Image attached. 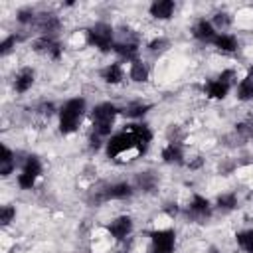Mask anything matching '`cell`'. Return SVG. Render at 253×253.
<instances>
[{
  "mask_svg": "<svg viewBox=\"0 0 253 253\" xmlns=\"http://www.w3.org/2000/svg\"><path fill=\"white\" fill-rule=\"evenodd\" d=\"M148 77H150V69H148V63L142 57L128 63V79L132 83H146Z\"/></svg>",
  "mask_w": 253,
  "mask_h": 253,
  "instance_id": "obj_16",
  "label": "cell"
},
{
  "mask_svg": "<svg viewBox=\"0 0 253 253\" xmlns=\"http://www.w3.org/2000/svg\"><path fill=\"white\" fill-rule=\"evenodd\" d=\"M121 115V107L113 101H101L89 109L91 132L99 134L101 138H109L115 128V121Z\"/></svg>",
  "mask_w": 253,
  "mask_h": 253,
  "instance_id": "obj_2",
  "label": "cell"
},
{
  "mask_svg": "<svg viewBox=\"0 0 253 253\" xmlns=\"http://www.w3.org/2000/svg\"><path fill=\"white\" fill-rule=\"evenodd\" d=\"M42 174H43L42 160L36 154H28L20 164V174L16 176V186L20 190H32Z\"/></svg>",
  "mask_w": 253,
  "mask_h": 253,
  "instance_id": "obj_4",
  "label": "cell"
},
{
  "mask_svg": "<svg viewBox=\"0 0 253 253\" xmlns=\"http://www.w3.org/2000/svg\"><path fill=\"white\" fill-rule=\"evenodd\" d=\"M215 34H217V30L213 28V24H211L210 18H198L194 22V26H192V36L198 42H202V43H211V40L215 38Z\"/></svg>",
  "mask_w": 253,
  "mask_h": 253,
  "instance_id": "obj_11",
  "label": "cell"
},
{
  "mask_svg": "<svg viewBox=\"0 0 253 253\" xmlns=\"http://www.w3.org/2000/svg\"><path fill=\"white\" fill-rule=\"evenodd\" d=\"M170 47V42L164 38V36H156V38H152L148 43H146V49L150 51V53H164L166 49Z\"/></svg>",
  "mask_w": 253,
  "mask_h": 253,
  "instance_id": "obj_19",
  "label": "cell"
},
{
  "mask_svg": "<svg viewBox=\"0 0 253 253\" xmlns=\"http://www.w3.org/2000/svg\"><path fill=\"white\" fill-rule=\"evenodd\" d=\"M14 219H16V208H14V206H8V204L2 206V208H0V221H2V225L8 227Z\"/></svg>",
  "mask_w": 253,
  "mask_h": 253,
  "instance_id": "obj_20",
  "label": "cell"
},
{
  "mask_svg": "<svg viewBox=\"0 0 253 253\" xmlns=\"http://www.w3.org/2000/svg\"><path fill=\"white\" fill-rule=\"evenodd\" d=\"M146 253H156V251H152V249H148V251H146Z\"/></svg>",
  "mask_w": 253,
  "mask_h": 253,
  "instance_id": "obj_22",
  "label": "cell"
},
{
  "mask_svg": "<svg viewBox=\"0 0 253 253\" xmlns=\"http://www.w3.org/2000/svg\"><path fill=\"white\" fill-rule=\"evenodd\" d=\"M89 115L87 111V99L85 97H69L65 99L57 109V130L63 136H69L79 130L81 121Z\"/></svg>",
  "mask_w": 253,
  "mask_h": 253,
  "instance_id": "obj_1",
  "label": "cell"
},
{
  "mask_svg": "<svg viewBox=\"0 0 253 253\" xmlns=\"http://www.w3.org/2000/svg\"><path fill=\"white\" fill-rule=\"evenodd\" d=\"M174 12H176V2H172V0H156L148 6V14L158 22L170 20L174 16Z\"/></svg>",
  "mask_w": 253,
  "mask_h": 253,
  "instance_id": "obj_14",
  "label": "cell"
},
{
  "mask_svg": "<svg viewBox=\"0 0 253 253\" xmlns=\"http://www.w3.org/2000/svg\"><path fill=\"white\" fill-rule=\"evenodd\" d=\"M237 204H239L237 192H221V194H217L213 208L219 211H233V210H237Z\"/></svg>",
  "mask_w": 253,
  "mask_h": 253,
  "instance_id": "obj_17",
  "label": "cell"
},
{
  "mask_svg": "<svg viewBox=\"0 0 253 253\" xmlns=\"http://www.w3.org/2000/svg\"><path fill=\"white\" fill-rule=\"evenodd\" d=\"M160 160L168 166H184L186 164L184 146L180 142H166L160 150Z\"/></svg>",
  "mask_w": 253,
  "mask_h": 253,
  "instance_id": "obj_8",
  "label": "cell"
},
{
  "mask_svg": "<svg viewBox=\"0 0 253 253\" xmlns=\"http://www.w3.org/2000/svg\"><path fill=\"white\" fill-rule=\"evenodd\" d=\"M211 210H213L211 202L206 196L198 194V192H194L190 196L188 206H186V211L192 213V217H210L211 215Z\"/></svg>",
  "mask_w": 253,
  "mask_h": 253,
  "instance_id": "obj_9",
  "label": "cell"
},
{
  "mask_svg": "<svg viewBox=\"0 0 253 253\" xmlns=\"http://www.w3.org/2000/svg\"><path fill=\"white\" fill-rule=\"evenodd\" d=\"M235 97L239 103H251L253 101V65L249 67L247 75H243L235 83Z\"/></svg>",
  "mask_w": 253,
  "mask_h": 253,
  "instance_id": "obj_15",
  "label": "cell"
},
{
  "mask_svg": "<svg viewBox=\"0 0 253 253\" xmlns=\"http://www.w3.org/2000/svg\"><path fill=\"white\" fill-rule=\"evenodd\" d=\"M115 40V28L109 22H95L85 30V43L89 47H95L97 51H113Z\"/></svg>",
  "mask_w": 253,
  "mask_h": 253,
  "instance_id": "obj_3",
  "label": "cell"
},
{
  "mask_svg": "<svg viewBox=\"0 0 253 253\" xmlns=\"http://www.w3.org/2000/svg\"><path fill=\"white\" fill-rule=\"evenodd\" d=\"M125 77H126V71H125L123 61H111V63H107V65L101 69V79H103L107 85H111V87L123 85V83H125Z\"/></svg>",
  "mask_w": 253,
  "mask_h": 253,
  "instance_id": "obj_10",
  "label": "cell"
},
{
  "mask_svg": "<svg viewBox=\"0 0 253 253\" xmlns=\"http://www.w3.org/2000/svg\"><path fill=\"white\" fill-rule=\"evenodd\" d=\"M34 83H36V69L30 67V65H26V67H20L16 71L14 81H12V89L18 95H26L34 87Z\"/></svg>",
  "mask_w": 253,
  "mask_h": 253,
  "instance_id": "obj_7",
  "label": "cell"
},
{
  "mask_svg": "<svg viewBox=\"0 0 253 253\" xmlns=\"http://www.w3.org/2000/svg\"><path fill=\"white\" fill-rule=\"evenodd\" d=\"M148 241H150V249L156 253H176V245H178V233L174 227H154L152 231H148Z\"/></svg>",
  "mask_w": 253,
  "mask_h": 253,
  "instance_id": "obj_5",
  "label": "cell"
},
{
  "mask_svg": "<svg viewBox=\"0 0 253 253\" xmlns=\"http://www.w3.org/2000/svg\"><path fill=\"white\" fill-rule=\"evenodd\" d=\"M217 51L221 53H235L239 49V40L235 34H229V32H217L215 38L211 40V43Z\"/></svg>",
  "mask_w": 253,
  "mask_h": 253,
  "instance_id": "obj_13",
  "label": "cell"
},
{
  "mask_svg": "<svg viewBox=\"0 0 253 253\" xmlns=\"http://www.w3.org/2000/svg\"><path fill=\"white\" fill-rule=\"evenodd\" d=\"M210 20H211V24H213V28H215L217 32H227L229 26L233 24V16L227 14V12H215Z\"/></svg>",
  "mask_w": 253,
  "mask_h": 253,
  "instance_id": "obj_18",
  "label": "cell"
},
{
  "mask_svg": "<svg viewBox=\"0 0 253 253\" xmlns=\"http://www.w3.org/2000/svg\"><path fill=\"white\" fill-rule=\"evenodd\" d=\"M16 42H18V36H16V34H10L8 38H4V40H2V43H0V53H2V57H6V55L14 49Z\"/></svg>",
  "mask_w": 253,
  "mask_h": 253,
  "instance_id": "obj_21",
  "label": "cell"
},
{
  "mask_svg": "<svg viewBox=\"0 0 253 253\" xmlns=\"http://www.w3.org/2000/svg\"><path fill=\"white\" fill-rule=\"evenodd\" d=\"M231 87H233V85H229V83H225V81L213 77V79H208V81L204 83V95H206L208 99H213V101H223V99L229 95Z\"/></svg>",
  "mask_w": 253,
  "mask_h": 253,
  "instance_id": "obj_12",
  "label": "cell"
},
{
  "mask_svg": "<svg viewBox=\"0 0 253 253\" xmlns=\"http://www.w3.org/2000/svg\"><path fill=\"white\" fill-rule=\"evenodd\" d=\"M107 231L119 243L130 239L132 237V231H134V219H132V215L130 213H119V215H115L111 219V223L107 225Z\"/></svg>",
  "mask_w": 253,
  "mask_h": 253,
  "instance_id": "obj_6",
  "label": "cell"
}]
</instances>
